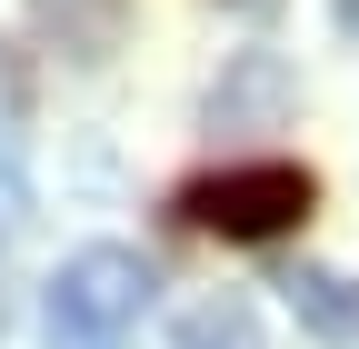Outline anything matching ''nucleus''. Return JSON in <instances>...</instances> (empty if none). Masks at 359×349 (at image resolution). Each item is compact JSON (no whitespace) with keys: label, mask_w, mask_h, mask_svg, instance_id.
I'll list each match as a JSON object with an SVG mask.
<instances>
[{"label":"nucleus","mask_w":359,"mask_h":349,"mask_svg":"<svg viewBox=\"0 0 359 349\" xmlns=\"http://www.w3.org/2000/svg\"><path fill=\"white\" fill-rule=\"evenodd\" d=\"M140 310H150V259L120 249V240H90L50 270L40 329H50V349H120Z\"/></svg>","instance_id":"nucleus-1"},{"label":"nucleus","mask_w":359,"mask_h":349,"mask_svg":"<svg viewBox=\"0 0 359 349\" xmlns=\"http://www.w3.org/2000/svg\"><path fill=\"white\" fill-rule=\"evenodd\" d=\"M309 170L299 160H240V170H210V180H190V220L200 230H219V240H280V230H299L309 220Z\"/></svg>","instance_id":"nucleus-2"},{"label":"nucleus","mask_w":359,"mask_h":349,"mask_svg":"<svg viewBox=\"0 0 359 349\" xmlns=\"http://www.w3.org/2000/svg\"><path fill=\"white\" fill-rule=\"evenodd\" d=\"M290 110V70L269 50H240V70L210 90V130H240V120H280Z\"/></svg>","instance_id":"nucleus-3"},{"label":"nucleus","mask_w":359,"mask_h":349,"mask_svg":"<svg viewBox=\"0 0 359 349\" xmlns=\"http://www.w3.org/2000/svg\"><path fill=\"white\" fill-rule=\"evenodd\" d=\"M280 289H290V310H299V329H309V339H330V349H349V339H359V289H349L339 270H290Z\"/></svg>","instance_id":"nucleus-4"},{"label":"nucleus","mask_w":359,"mask_h":349,"mask_svg":"<svg viewBox=\"0 0 359 349\" xmlns=\"http://www.w3.org/2000/svg\"><path fill=\"white\" fill-rule=\"evenodd\" d=\"M170 349H259V310L219 289V299H200V310L170 320Z\"/></svg>","instance_id":"nucleus-5"},{"label":"nucleus","mask_w":359,"mask_h":349,"mask_svg":"<svg viewBox=\"0 0 359 349\" xmlns=\"http://www.w3.org/2000/svg\"><path fill=\"white\" fill-rule=\"evenodd\" d=\"M40 20L60 30V50L100 60V50H110V30H120V0H40Z\"/></svg>","instance_id":"nucleus-6"},{"label":"nucleus","mask_w":359,"mask_h":349,"mask_svg":"<svg viewBox=\"0 0 359 349\" xmlns=\"http://www.w3.org/2000/svg\"><path fill=\"white\" fill-rule=\"evenodd\" d=\"M0 240H11V210H0Z\"/></svg>","instance_id":"nucleus-7"}]
</instances>
